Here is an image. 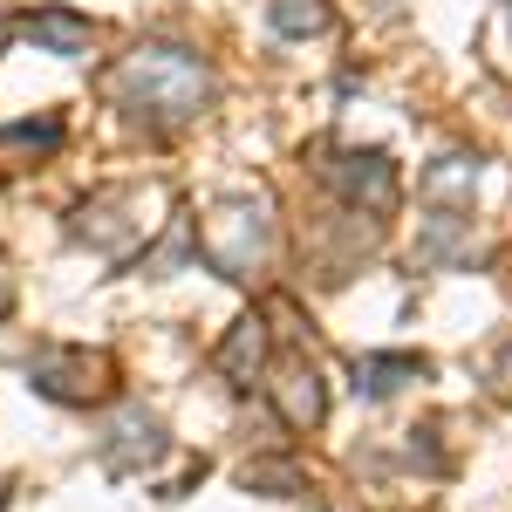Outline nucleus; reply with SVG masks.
Segmentation results:
<instances>
[{
  "label": "nucleus",
  "mask_w": 512,
  "mask_h": 512,
  "mask_svg": "<svg viewBox=\"0 0 512 512\" xmlns=\"http://www.w3.org/2000/svg\"><path fill=\"white\" fill-rule=\"evenodd\" d=\"M117 96L130 110H151V117L178 123L212 103V69L198 55H185V48H137L117 69Z\"/></svg>",
  "instance_id": "nucleus-1"
},
{
  "label": "nucleus",
  "mask_w": 512,
  "mask_h": 512,
  "mask_svg": "<svg viewBox=\"0 0 512 512\" xmlns=\"http://www.w3.org/2000/svg\"><path fill=\"white\" fill-rule=\"evenodd\" d=\"M205 260L226 280H246L267 260V205H219L205 219Z\"/></svg>",
  "instance_id": "nucleus-2"
},
{
  "label": "nucleus",
  "mask_w": 512,
  "mask_h": 512,
  "mask_svg": "<svg viewBox=\"0 0 512 512\" xmlns=\"http://www.w3.org/2000/svg\"><path fill=\"white\" fill-rule=\"evenodd\" d=\"M35 390L55 396V403H89L103 390V362L82 349H48V355H35Z\"/></svg>",
  "instance_id": "nucleus-3"
},
{
  "label": "nucleus",
  "mask_w": 512,
  "mask_h": 512,
  "mask_svg": "<svg viewBox=\"0 0 512 512\" xmlns=\"http://www.w3.org/2000/svg\"><path fill=\"white\" fill-rule=\"evenodd\" d=\"M158 458H164L158 417H144V410L130 403L117 424H110V437H103V465H110V472H151Z\"/></svg>",
  "instance_id": "nucleus-4"
},
{
  "label": "nucleus",
  "mask_w": 512,
  "mask_h": 512,
  "mask_svg": "<svg viewBox=\"0 0 512 512\" xmlns=\"http://www.w3.org/2000/svg\"><path fill=\"white\" fill-rule=\"evenodd\" d=\"M328 178H335V192L362 205V212H390L396 205V171L383 151H369V158H335L328 164Z\"/></svg>",
  "instance_id": "nucleus-5"
},
{
  "label": "nucleus",
  "mask_w": 512,
  "mask_h": 512,
  "mask_svg": "<svg viewBox=\"0 0 512 512\" xmlns=\"http://www.w3.org/2000/svg\"><path fill=\"white\" fill-rule=\"evenodd\" d=\"M280 417H287L294 431H315L321 417H328V390H321L315 362H287V369H280Z\"/></svg>",
  "instance_id": "nucleus-6"
},
{
  "label": "nucleus",
  "mask_w": 512,
  "mask_h": 512,
  "mask_svg": "<svg viewBox=\"0 0 512 512\" xmlns=\"http://www.w3.org/2000/svg\"><path fill=\"white\" fill-rule=\"evenodd\" d=\"M260 362H267V321H260V315H246V321L233 328V342L219 349V369H226L239 390H246V383L260 376Z\"/></svg>",
  "instance_id": "nucleus-7"
},
{
  "label": "nucleus",
  "mask_w": 512,
  "mask_h": 512,
  "mask_svg": "<svg viewBox=\"0 0 512 512\" xmlns=\"http://www.w3.org/2000/svg\"><path fill=\"white\" fill-rule=\"evenodd\" d=\"M21 35L41 41V48H55V55H89V21L62 14V7H48V14H28V21H21Z\"/></svg>",
  "instance_id": "nucleus-8"
},
{
  "label": "nucleus",
  "mask_w": 512,
  "mask_h": 512,
  "mask_svg": "<svg viewBox=\"0 0 512 512\" xmlns=\"http://www.w3.org/2000/svg\"><path fill=\"white\" fill-rule=\"evenodd\" d=\"M417 376H424L417 355H362V362H355V390L362 396H390V390H403V383H417Z\"/></svg>",
  "instance_id": "nucleus-9"
},
{
  "label": "nucleus",
  "mask_w": 512,
  "mask_h": 512,
  "mask_svg": "<svg viewBox=\"0 0 512 512\" xmlns=\"http://www.w3.org/2000/svg\"><path fill=\"white\" fill-rule=\"evenodd\" d=\"M267 28L274 35H328L335 7L328 0H267Z\"/></svg>",
  "instance_id": "nucleus-10"
},
{
  "label": "nucleus",
  "mask_w": 512,
  "mask_h": 512,
  "mask_svg": "<svg viewBox=\"0 0 512 512\" xmlns=\"http://www.w3.org/2000/svg\"><path fill=\"white\" fill-rule=\"evenodd\" d=\"M472 185H478L472 158H444L431 178H424V198H431V205H444V198H472Z\"/></svg>",
  "instance_id": "nucleus-11"
},
{
  "label": "nucleus",
  "mask_w": 512,
  "mask_h": 512,
  "mask_svg": "<svg viewBox=\"0 0 512 512\" xmlns=\"http://www.w3.org/2000/svg\"><path fill=\"white\" fill-rule=\"evenodd\" d=\"M492 383H499V396H512V342H506V355H499V369H492Z\"/></svg>",
  "instance_id": "nucleus-12"
},
{
  "label": "nucleus",
  "mask_w": 512,
  "mask_h": 512,
  "mask_svg": "<svg viewBox=\"0 0 512 512\" xmlns=\"http://www.w3.org/2000/svg\"><path fill=\"white\" fill-rule=\"evenodd\" d=\"M7 308H14V280L0 274V315H7Z\"/></svg>",
  "instance_id": "nucleus-13"
},
{
  "label": "nucleus",
  "mask_w": 512,
  "mask_h": 512,
  "mask_svg": "<svg viewBox=\"0 0 512 512\" xmlns=\"http://www.w3.org/2000/svg\"><path fill=\"white\" fill-rule=\"evenodd\" d=\"M376 7H396V0H376Z\"/></svg>",
  "instance_id": "nucleus-14"
},
{
  "label": "nucleus",
  "mask_w": 512,
  "mask_h": 512,
  "mask_svg": "<svg viewBox=\"0 0 512 512\" xmlns=\"http://www.w3.org/2000/svg\"><path fill=\"white\" fill-rule=\"evenodd\" d=\"M506 21H512V0H506Z\"/></svg>",
  "instance_id": "nucleus-15"
}]
</instances>
